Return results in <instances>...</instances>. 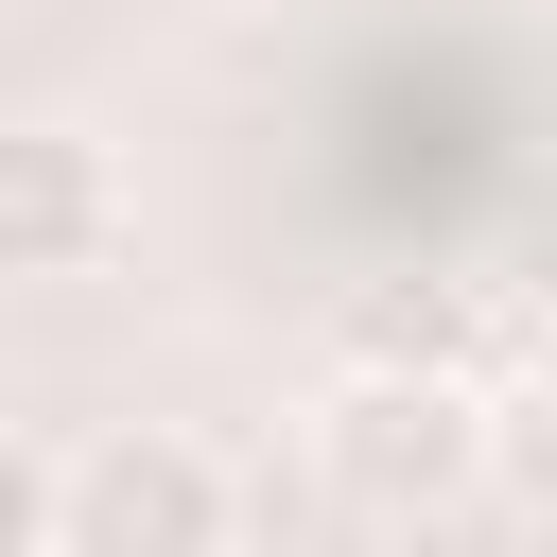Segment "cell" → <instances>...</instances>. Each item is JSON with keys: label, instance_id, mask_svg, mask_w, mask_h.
Listing matches in <instances>:
<instances>
[{"label": "cell", "instance_id": "1", "mask_svg": "<svg viewBox=\"0 0 557 557\" xmlns=\"http://www.w3.org/2000/svg\"><path fill=\"white\" fill-rule=\"evenodd\" d=\"M17 540H35V557H226V540H244V487H226L209 435L104 418V435L17 453Z\"/></svg>", "mask_w": 557, "mask_h": 557}, {"label": "cell", "instance_id": "2", "mask_svg": "<svg viewBox=\"0 0 557 557\" xmlns=\"http://www.w3.org/2000/svg\"><path fill=\"white\" fill-rule=\"evenodd\" d=\"M313 470H331L348 522H453V505L505 470V400H487L470 366H331Z\"/></svg>", "mask_w": 557, "mask_h": 557}, {"label": "cell", "instance_id": "3", "mask_svg": "<svg viewBox=\"0 0 557 557\" xmlns=\"http://www.w3.org/2000/svg\"><path fill=\"white\" fill-rule=\"evenodd\" d=\"M104 244H122L104 139H87V122H17V139H0V261H17V278H87Z\"/></svg>", "mask_w": 557, "mask_h": 557}, {"label": "cell", "instance_id": "4", "mask_svg": "<svg viewBox=\"0 0 557 557\" xmlns=\"http://www.w3.org/2000/svg\"><path fill=\"white\" fill-rule=\"evenodd\" d=\"M348 366H470V296H435V278H418V296H400V278L348 296Z\"/></svg>", "mask_w": 557, "mask_h": 557}, {"label": "cell", "instance_id": "5", "mask_svg": "<svg viewBox=\"0 0 557 557\" xmlns=\"http://www.w3.org/2000/svg\"><path fill=\"white\" fill-rule=\"evenodd\" d=\"M487 505L557 522V366H540V383H505V470H487Z\"/></svg>", "mask_w": 557, "mask_h": 557}, {"label": "cell", "instance_id": "6", "mask_svg": "<svg viewBox=\"0 0 557 557\" xmlns=\"http://www.w3.org/2000/svg\"><path fill=\"white\" fill-rule=\"evenodd\" d=\"M505 296H522V313H557V174H540V191H522V226H505Z\"/></svg>", "mask_w": 557, "mask_h": 557}]
</instances>
